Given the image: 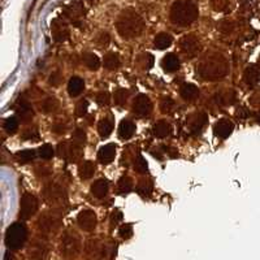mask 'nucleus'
<instances>
[{
	"label": "nucleus",
	"mask_w": 260,
	"mask_h": 260,
	"mask_svg": "<svg viewBox=\"0 0 260 260\" xmlns=\"http://www.w3.org/2000/svg\"><path fill=\"white\" fill-rule=\"evenodd\" d=\"M116 29L122 38L132 39L138 37L143 31L145 22L136 11L125 9L120 13L117 21H116Z\"/></svg>",
	"instance_id": "nucleus-1"
},
{
	"label": "nucleus",
	"mask_w": 260,
	"mask_h": 260,
	"mask_svg": "<svg viewBox=\"0 0 260 260\" xmlns=\"http://www.w3.org/2000/svg\"><path fill=\"white\" fill-rule=\"evenodd\" d=\"M198 73L201 77L207 81H216L225 77L229 71L226 59L219 53H212L210 56L204 57L198 65Z\"/></svg>",
	"instance_id": "nucleus-2"
},
{
	"label": "nucleus",
	"mask_w": 260,
	"mask_h": 260,
	"mask_svg": "<svg viewBox=\"0 0 260 260\" xmlns=\"http://www.w3.org/2000/svg\"><path fill=\"white\" fill-rule=\"evenodd\" d=\"M199 16L198 7L191 0H177L171 8V20L176 25L192 24Z\"/></svg>",
	"instance_id": "nucleus-3"
},
{
	"label": "nucleus",
	"mask_w": 260,
	"mask_h": 260,
	"mask_svg": "<svg viewBox=\"0 0 260 260\" xmlns=\"http://www.w3.org/2000/svg\"><path fill=\"white\" fill-rule=\"evenodd\" d=\"M27 238V231L24 224L15 222L7 229L6 233V245L11 250H18L24 246Z\"/></svg>",
	"instance_id": "nucleus-4"
},
{
	"label": "nucleus",
	"mask_w": 260,
	"mask_h": 260,
	"mask_svg": "<svg viewBox=\"0 0 260 260\" xmlns=\"http://www.w3.org/2000/svg\"><path fill=\"white\" fill-rule=\"evenodd\" d=\"M81 251V240L76 232L67 231L61 237L60 252L67 257H76Z\"/></svg>",
	"instance_id": "nucleus-5"
},
{
	"label": "nucleus",
	"mask_w": 260,
	"mask_h": 260,
	"mask_svg": "<svg viewBox=\"0 0 260 260\" xmlns=\"http://www.w3.org/2000/svg\"><path fill=\"white\" fill-rule=\"evenodd\" d=\"M60 224H61V215L56 211H51V212L45 213L39 219L38 228L43 233H51V232L56 231Z\"/></svg>",
	"instance_id": "nucleus-6"
},
{
	"label": "nucleus",
	"mask_w": 260,
	"mask_h": 260,
	"mask_svg": "<svg viewBox=\"0 0 260 260\" xmlns=\"http://www.w3.org/2000/svg\"><path fill=\"white\" fill-rule=\"evenodd\" d=\"M37 210H38V201H37L36 197L29 194V192L22 195L20 202V219H30L37 212Z\"/></svg>",
	"instance_id": "nucleus-7"
},
{
	"label": "nucleus",
	"mask_w": 260,
	"mask_h": 260,
	"mask_svg": "<svg viewBox=\"0 0 260 260\" xmlns=\"http://www.w3.org/2000/svg\"><path fill=\"white\" fill-rule=\"evenodd\" d=\"M86 13V9L81 2H72L71 4L65 7L64 16L68 17L76 26H80L81 21L83 20Z\"/></svg>",
	"instance_id": "nucleus-8"
},
{
	"label": "nucleus",
	"mask_w": 260,
	"mask_h": 260,
	"mask_svg": "<svg viewBox=\"0 0 260 260\" xmlns=\"http://www.w3.org/2000/svg\"><path fill=\"white\" fill-rule=\"evenodd\" d=\"M208 121V116L204 112L192 113L187 117L186 125L191 134H199Z\"/></svg>",
	"instance_id": "nucleus-9"
},
{
	"label": "nucleus",
	"mask_w": 260,
	"mask_h": 260,
	"mask_svg": "<svg viewBox=\"0 0 260 260\" xmlns=\"http://www.w3.org/2000/svg\"><path fill=\"white\" fill-rule=\"evenodd\" d=\"M51 31H52L53 39L59 43L65 42L69 38V27L62 18H55L51 25Z\"/></svg>",
	"instance_id": "nucleus-10"
},
{
	"label": "nucleus",
	"mask_w": 260,
	"mask_h": 260,
	"mask_svg": "<svg viewBox=\"0 0 260 260\" xmlns=\"http://www.w3.org/2000/svg\"><path fill=\"white\" fill-rule=\"evenodd\" d=\"M77 222L82 231L91 232L96 228V215L91 210H83L78 215Z\"/></svg>",
	"instance_id": "nucleus-11"
},
{
	"label": "nucleus",
	"mask_w": 260,
	"mask_h": 260,
	"mask_svg": "<svg viewBox=\"0 0 260 260\" xmlns=\"http://www.w3.org/2000/svg\"><path fill=\"white\" fill-rule=\"evenodd\" d=\"M133 111L136 115L141 116V117H146L150 115L152 111V103H151L150 98L145 94H139L134 101Z\"/></svg>",
	"instance_id": "nucleus-12"
},
{
	"label": "nucleus",
	"mask_w": 260,
	"mask_h": 260,
	"mask_svg": "<svg viewBox=\"0 0 260 260\" xmlns=\"http://www.w3.org/2000/svg\"><path fill=\"white\" fill-rule=\"evenodd\" d=\"M87 256L92 260H102L106 256V246L99 240H90L86 245Z\"/></svg>",
	"instance_id": "nucleus-13"
},
{
	"label": "nucleus",
	"mask_w": 260,
	"mask_h": 260,
	"mask_svg": "<svg viewBox=\"0 0 260 260\" xmlns=\"http://www.w3.org/2000/svg\"><path fill=\"white\" fill-rule=\"evenodd\" d=\"M181 50L187 56H195L201 50V43L195 37L192 36H185L180 42Z\"/></svg>",
	"instance_id": "nucleus-14"
},
{
	"label": "nucleus",
	"mask_w": 260,
	"mask_h": 260,
	"mask_svg": "<svg viewBox=\"0 0 260 260\" xmlns=\"http://www.w3.org/2000/svg\"><path fill=\"white\" fill-rule=\"evenodd\" d=\"M81 148L77 145H74L73 142H64L60 143L57 151L61 157L67 160H77L81 155Z\"/></svg>",
	"instance_id": "nucleus-15"
},
{
	"label": "nucleus",
	"mask_w": 260,
	"mask_h": 260,
	"mask_svg": "<svg viewBox=\"0 0 260 260\" xmlns=\"http://www.w3.org/2000/svg\"><path fill=\"white\" fill-rule=\"evenodd\" d=\"M43 195H45V198L47 199L48 202H56L60 201L65 197V189L59 185V183L53 182L47 185L43 190Z\"/></svg>",
	"instance_id": "nucleus-16"
},
{
	"label": "nucleus",
	"mask_w": 260,
	"mask_h": 260,
	"mask_svg": "<svg viewBox=\"0 0 260 260\" xmlns=\"http://www.w3.org/2000/svg\"><path fill=\"white\" fill-rule=\"evenodd\" d=\"M47 252H48L47 243H46L43 240L34 241V242H32V245L30 246L29 255H30V257L34 260L45 259L46 255H47Z\"/></svg>",
	"instance_id": "nucleus-17"
},
{
	"label": "nucleus",
	"mask_w": 260,
	"mask_h": 260,
	"mask_svg": "<svg viewBox=\"0 0 260 260\" xmlns=\"http://www.w3.org/2000/svg\"><path fill=\"white\" fill-rule=\"evenodd\" d=\"M234 129V125L233 122L226 120V118H222L220 121H217L213 126V132H215L216 137H219V138H228V137L231 136L232 132Z\"/></svg>",
	"instance_id": "nucleus-18"
},
{
	"label": "nucleus",
	"mask_w": 260,
	"mask_h": 260,
	"mask_svg": "<svg viewBox=\"0 0 260 260\" xmlns=\"http://www.w3.org/2000/svg\"><path fill=\"white\" fill-rule=\"evenodd\" d=\"M116 156V145L115 143H108V145L103 146L98 152V159L103 164H110L113 161Z\"/></svg>",
	"instance_id": "nucleus-19"
},
{
	"label": "nucleus",
	"mask_w": 260,
	"mask_h": 260,
	"mask_svg": "<svg viewBox=\"0 0 260 260\" xmlns=\"http://www.w3.org/2000/svg\"><path fill=\"white\" fill-rule=\"evenodd\" d=\"M108 189H110V183H108V181L104 180V178H101V180L95 181L91 185V194L94 195L95 198L102 199L107 195Z\"/></svg>",
	"instance_id": "nucleus-20"
},
{
	"label": "nucleus",
	"mask_w": 260,
	"mask_h": 260,
	"mask_svg": "<svg viewBox=\"0 0 260 260\" xmlns=\"http://www.w3.org/2000/svg\"><path fill=\"white\" fill-rule=\"evenodd\" d=\"M161 67L168 73L176 72L180 68V59H178L177 55H175V53H167L161 60Z\"/></svg>",
	"instance_id": "nucleus-21"
},
{
	"label": "nucleus",
	"mask_w": 260,
	"mask_h": 260,
	"mask_svg": "<svg viewBox=\"0 0 260 260\" xmlns=\"http://www.w3.org/2000/svg\"><path fill=\"white\" fill-rule=\"evenodd\" d=\"M260 78V69L256 65H248L243 73V80L248 86H254L259 82Z\"/></svg>",
	"instance_id": "nucleus-22"
},
{
	"label": "nucleus",
	"mask_w": 260,
	"mask_h": 260,
	"mask_svg": "<svg viewBox=\"0 0 260 260\" xmlns=\"http://www.w3.org/2000/svg\"><path fill=\"white\" fill-rule=\"evenodd\" d=\"M136 133V125L130 120H122L118 126V136L121 139H130Z\"/></svg>",
	"instance_id": "nucleus-23"
},
{
	"label": "nucleus",
	"mask_w": 260,
	"mask_h": 260,
	"mask_svg": "<svg viewBox=\"0 0 260 260\" xmlns=\"http://www.w3.org/2000/svg\"><path fill=\"white\" fill-rule=\"evenodd\" d=\"M180 94L185 101H194L199 96V89L192 83H183L180 87Z\"/></svg>",
	"instance_id": "nucleus-24"
},
{
	"label": "nucleus",
	"mask_w": 260,
	"mask_h": 260,
	"mask_svg": "<svg viewBox=\"0 0 260 260\" xmlns=\"http://www.w3.org/2000/svg\"><path fill=\"white\" fill-rule=\"evenodd\" d=\"M113 126H115L113 118L111 116H108V117L102 118L99 125H98V132H99L102 138H107V137H110L111 133H112Z\"/></svg>",
	"instance_id": "nucleus-25"
},
{
	"label": "nucleus",
	"mask_w": 260,
	"mask_h": 260,
	"mask_svg": "<svg viewBox=\"0 0 260 260\" xmlns=\"http://www.w3.org/2000/svg\"><path fill=\"white\" fill-rule=\"evenodd\" d=\"M16 112H17V116L21 118V121L22 122H27L30 118L32 117L31 107H30L29 103L25 101L18 102L17 108H16Z\"/></svg>",
	"instance_id": "nucleus-26"
},
{
	"label": "nucleus",
	"mask_w": 260,
	"mask_h": 260,
	"mask_svg": "<svg viewBox=\"0 0 260 260\" xmlns=\"http://www.w3.org/2000/svg\"><path fill=\"white\" fill-rule=\"evenodd\" d=\"M85 89V81L80 77H72L68 83V92L71 96H78Z\"/></svg>",
	"instance_id": "nucleus-27"
},
{
	"label": "nucleus",
	"mask_w": 260,
	"mask_h": 260,
	"mask_svg": "<svg viewBox=\"0 0 260 260\" xmlns=\"http://www.w3.org/2000/svg\"><path fill=\"white\" fill-rule=\"evenodd\" d=\"M172 133V126L167 121L161 120V121L156 122L154 126V134L157 138H166Z\"/></svg>",
	"instance_id": "nucleus-28"
},
{
	"label": "nucleus",
	"mask_w": 260,
	"mask_h": 260,
	"mask_svg": "<svg viewBox=\"0 0 260 260\" xmlns=\"http://www.w3.org/2000/svg\"><path fill=\"white\" fill-rule=\"evenodd\" d=\"M211 4L216 12H231L234 6V0H212Z\"/></svg>",
	"instance_id": "nucleus-29"
},
{
	"label": "nucleus",
	"mask_w": 260,
	"mask_h": 260,
	"mask_svg": "<svg viewBox=\"0 0 260 260\" xmlns=\"http://www.w3.org/2000/svg\"><path fill=\"white\" fill-rule=\"evenodd\" d=\"M103 64L108 71H115V69L120 67V56L115 52H108L104 56Z\"/></svg>",
	"instance_id": "nucleus-30"
},
{
	"label": "nucleus",
	"mask_w": 260,
	"mask_h": 260,
	"mask_svg": "<svg viewBox=\"0 0 260 260\" xmlns=\"http://www.w3.org/2000/svg\"><path fill=\"white\" fill-rule=\"evenodd\" d=\"M78 173H80V177L82 180H90L95 173V167L92 161H83L80 166Z\"/></svg>",
	"instance_id": "nucleus-31"
},
{
	"label": "nucleus",
	"mask_w": 260,
	"mask_h": 260,
	"mask_svg": "<svg viewBox=\"0 0 260 260\" xmlns=\"http://www.w3.org/2000/svg\"><path fill=\"white\" fill-rule=\"evenodd\" d=\"M82 59L86 67H87L89 69H91V71H98L99 67H101V59H99L95 53H91V52L85 53Z\"/></svg>",
	"instance_id": "nucleus-32"
},
{
	"label": "nucleus",
	"mask_w": 260,
	"mask_h": 260,
	"mask_svg": "<svg viewBox=\"0 0 260 260\" xmlns=\"http://www.w3.org/2000/svg\"><path fill=\"white\" fill-rule=\"evenodd\" d=\"M172 45V37L167 32H160L155 37V47L157 50H166Z\"/></svg>",
	"instance_id": "nucleus-33"
},
{
	"label": "nucleus",
	"mask_w": 260,
	"mask_h": 260,
	"mask_svg": "<svg viewBox=\"0 0 260 260\" xmlns=\"http://www.w3.org/2000/svg\"><path fill=\"white\" fill-rule=\"evenodd\" d=\"M133 190V180L127 176H124L118 180L117 182V191L118 194H127Z\"/></svg>",
	"instance_id": "nucleus-34"
},
{
	"label": "nucleus",
	"mask_w": 260,
	"mask_h": 260,
	"mask_svg": "<svg viewBox=\"0 0 260 260\" xmlns=\"http://www.w3.org/2000/svg\"><path fill=\"white\" fill-rule=\"evenodd\" d=\"M216 103L220 104V106H228V104H232L234 101V92L232 90H226V91H222L220 94H216L215 96Z\"/></svg>",
	"instance_id": "nucleus-35"
},
{
	"label": "nucleus",
	"mask_w": 260,
	"mask_h": 260,
	"mask_svg": "<svg viewBox=\"0 0 260 260\" xmlns=\"http://www.w3.org/2000/svg\"><path fill=\"white\" fill-rule=\"evenodd\" d=\"M36 156L37 152L34 150H24L16 154V159H17L21 164H27V162L32 161V160L36 159Z\"/></svg>",
	"instance_id": "nucleus-36"
},
{
	"label": "nucleus",
	"mask_w": 260,
	"mask_h": 260,
	"mask_svg": "<svg viewBox=\"0 0 260 260\" xmlns=\"http://www.w3.org/2000/svg\"><path fill=\"white\" fill-rule=\"evenodd\" d=\"M152 182L148 180H142L139 181L138 186H137V191H138L139 195H142L145 198H148L152 192Z\"/></svg>",
	"instance_id": "nucleus-37"
},
{
	"label": "nucleus",
	"mask_w": 260,
	"mask_h": 260,
	"mask_svg": "<svg viewBox=\"0 0 260 260\" xmlns=\"http://www.w3.org/2000/svg\"><path fill=\"white\" fill-rule=\"evenodd\" d=\"M127 98H129V90L126 89H120L115 92V103L117 106L122 107L126 104Z\"/></svg>",
	"instance_id": "nucleus-38"
},
{
	"label": "nucleus",
	"mask_w": 260,
	"mask_h": 260,
	"mask_svg": "<svg viewBox=\"0 0 260 260\" xmlns=\"http://www.w3.org/2000/svg\"><path fill=\"white\" fill-rule=\"evenodd\" d=\"M72 142H73L74 145H77L78 147H83V146H85V142H86L85 132L81 129L76 130V132L73 133V136H72Z\"/></svg>",
	"instance_id": "nucleus-39"
},
{
	"label": "nucleus",
	"mask_w": 260,
	"mask_h": 260,
	"mask_svg": "<svg viewBox=\"0 0 260 260\" xmlns=\"http://www.w3.org/2000/svg\"><path fill=\"white\" fill-rule=\"evenodd\" d=\"M53 154H55V151H53L52 146L47 145V143H46V145H42L38 150V155L42 159L45 160H50L51 157L53 156Z\"/></svg>",
	"instance_id": "nucleus-40"
},
{
	"label": "nucleus",
	"mask_w": 260,
	"mask_h": 260,
	"mask_svg": "<svg viewBox=\"0 0 260 260\" xmlns=\"http://www.w3.org/2000/svg\"><path fill=\"white\" fill-rule=\"evenodd\" d=\"M57 107H59V103H57L56 99H55V98H48V99H46V101L43 102V104H42V110H43V112L48 113L57 110Z\"/></svg>",
	"instance_id": "nucleus-41"
},
{
	"label": "nucleus",
	"mask_w": 260,
	"mask_h": 260,
	"mask_svg": "<svg viewBox=\"0 0 260 260\" xmlns=\"http://www.w3.org/2000/svg\"><path fill=\"white\" fill-rule=\"evenodd\" d=\"M175 101L171 98H162L161 103H160V110L162 113H172V111L175 110Z\"/></svg>",
	"instance_id": "nucleus-42"
},
{
	"label": "nucleus",
	"mask_w": 260,
	"mask_h": 260,
	"mask_svg": "<svg viewBox=\"0 0 260 260\" xmlns=\"http://www.w3.org/2000/svg\"><path fill=\"white\" fill-rule=\"evenodd\" d=\"M134 169H136L138 173H146L148 169V166H147V161H146L145 157L142 156V155H138L136 159V161H134Z\"/></svg>",
	"instance_id": "nucleus-43"
},
{
	"label": "nucleus",
	"mask_w": 260,
	"mask_h": 260,
	"mask_svg": "<svg viewBox=\"0 0 260 260\" xmlns=\"http://www.w3.org/2000/svg\"><path fill=\"white\" fill-rule=\"evenodd\" d=\"M4 129L8 132V133H15L16 130L18 129V121L16 117H8L4 122Z\"/></svg>",
	"instance_id": "nucleus-44"
},
{
	"label": "nucleus",
	"mask_w": 260,
	"mask_h": 260,
	"mask_svg": "<svg viewBox=\"0 0 260 260\" xmlns=\"http://www.w3.org/2000/svg\"><path fill=\"white\" fill-rule=\"evenodd\" d=\"M118 234H120V237L124 238V240H129L130 237L133 236V228H132L130 224L122 225V226L120 228V231H118Z\"/></svg>",
	"instance_id": "nucleus-45"
},
{
	"label": "nucleus",
	"mask_w": 260,
	"mask_h": 260,
	"mask_svg": "<svg viewBox=\"0 0 260 260\" xmlns=\"http://www.w3.org/2000/svg\"><path fill=\"white\" fill-rule=\"evenodd\" d=\"M87 108H89V102L87 101H81L80 103L77 104V107H76V115L78 116V117H83V116L86 115V112H87Z\"/></svg>",
	"instance_id": "nucleus-46"
},
{
	"label": "nucleus",
	"mask_w": 260,
	"mask_h": 260,
	"mask_svg": "<svg viewBox=\"0 0 260 260\" xmlns=\"http://www.w3.org/2000/svg\"><path fill=\"white\" fill-rule=\"evenodd\" d=\"M110 101H111L110 92L102 91L96 95V103L99 104V106H107V104H110Z\"/></svg>",
	"instance_id": "nucleus-47"
},
{
	"label": "nucleus",
	"mask_w": 260,
	"mask_h": 260,
	"mask_svg": "<svg viewBox=\"0 0 260 260\" xmlns=\"http://www.w3.org/2000/svg\"><path fill=\"white\" fill-rule=\"evenodd\" d=\"M110 34L108 32H101V36L98 37L96 39V43L99 46H102V47H106V46H108V43H110Z\"/></svg>",
	"instance_id": "nucleus-48"
},
{
	"label": "nucleus",
	"mask_w": 260,
	"mask_h": 260,
	"mask_svg": "<svg viewBox=\"0 0 260 260\" xmlns=\"http://www.w3.org/2000/svg\"><path fill=\"white\" fill-rule=\"evenodd\" d=\"M50 83L52 86H57L60 83V73L59 72H55L52 73V76L50 77Z\"/></svg>",
	"instance_id": "nucleus-49"
},
{
	"label": "nucleus",
	"mask_w": 260,
	"mask_h": 260,
	"mask_svg": "<svg viewBox=\"0 0 260 260\" xmlns=\"http://www.w3.org/2000/svg\"><path fill=\"white\" fill-rule=\"evenodd\" d=\"M27 134H24L22 138L24 139H37L38 138V133H37L36 130H27Z\"/></svg>",
	"instance_id": "nucleus-50"
},
{
	"label": "nucleus",
	"mask_w": 260,
	"mask_h": 260,
	"mask_svg": "<svg viewBox=\"0 0 260 260\" xmlns=\"http://www.w3.org/2000/svg\"><path fill=\"white\" fill-rule=\"evenodd\" d=\"M122 219V215L120 211H115L112 213V225H117V222Z\"/></svg>",
	"instance_id": "nucleus-51"
},
{
	"label": "nucleus",
	"mask_w": 260,
	"mask_h": 260,
	"mask_svg": "<svg viewBox=\"0 0 260 260\" xmlns=\"http://www.w3.org/2000/svg\"><path fill=\"white\" fill-rule=\"evenodd\" d=\"M247 111H246V108H238V113H237V116H238V117H242V118H245V117H247Z\"/></svg>",
	"instance_id": "nucleus-52"
},
{
	"label": "nucleus",
	"mask_w": 260,
	"mask_h": 260,
	"mask_svg": "<svg viewBox=\"0 0 260 260\" xmlns=\"http://www.w3.org/2000/svg\"><path fill=\"white\" fill-rule=\"evenodd\" d=\"M4 260H13V259H12V256H11V255H9L8 252H7L6 257H4Z\"/></svg>",
	"instance_id": "nucleus-53"
}]
</instances>
